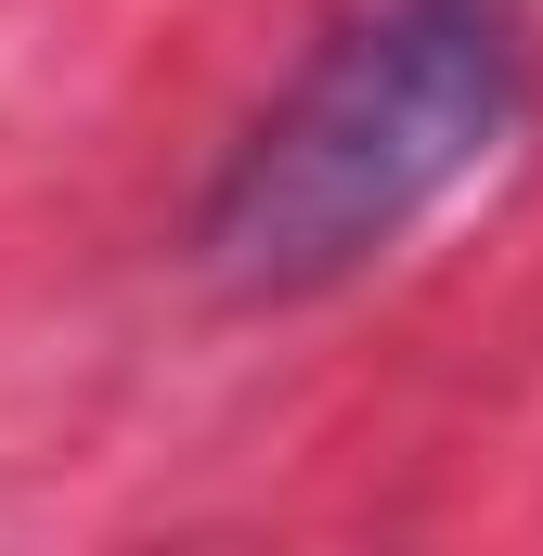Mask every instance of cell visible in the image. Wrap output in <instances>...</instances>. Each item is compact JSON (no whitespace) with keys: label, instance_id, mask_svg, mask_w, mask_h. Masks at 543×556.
I'll return each mask as SVG.
<instances>
[{"label":"cell","instance_id":"obj_1","mask_svg":"<svg viewBox=\"0 0 543 556\" xmlns=\"http://www.w3.org/2000/svg\"><path fill=\"white\" fill-rule=\"evenodd\" d=\"M531 0H350L194 207V273L233 311H298L376 273L531 117Z\"/></svg>","mask_w":543,"mask_h":556}]
</instances>
